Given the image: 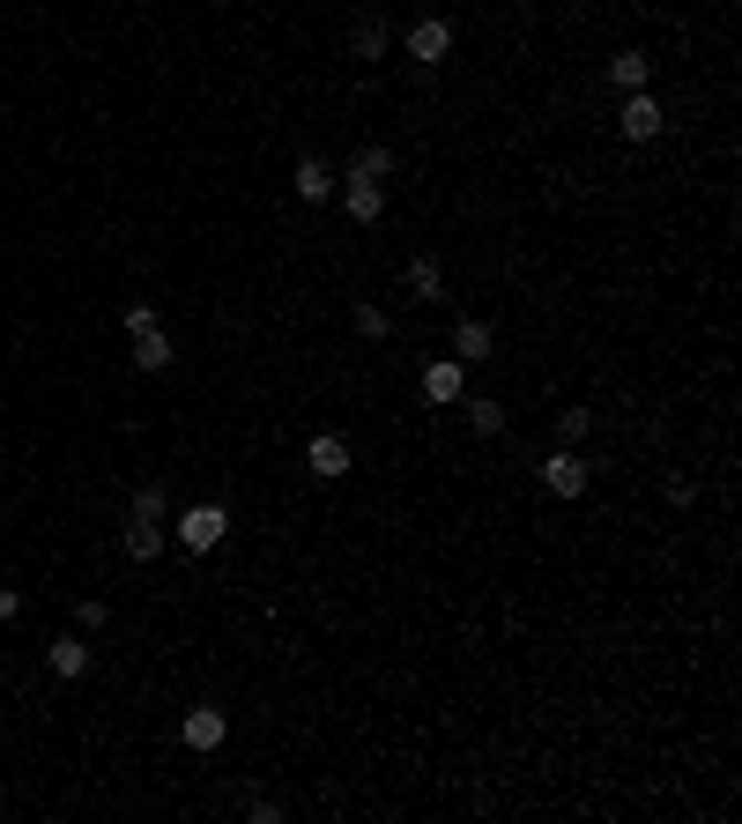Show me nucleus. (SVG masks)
Segmentation results:
<instances>
[{
    "label": "nucleus",
    "instance_id": "f257e3e1",
    "mask_svg": "<svg viewBox=\"0 0 742 824\" xmlns=\"http://www.w3.org/2000/svg\"><path fill=\"white\" fill-rule=\"evenodd\" d=\"M223 535H230V513H223V505H186V513H178V549H186V557H208Z\"/></svg>",
    "mask_w": 742,
    "mask_h": 824
},
{
    "label": "nucleus",
    "instance_id": "f03ea898",
    "mask_svg": "<svg viewBox=\"0 0 742 824\" xmlns=\"http://www.w3.org/2000/svg\"><path fill=\"white\" fill-rule=\"evenodd\" d=\"M178 735H186V750H223L230 721H223V705H186V721H178Z\"/></svg>",
    "mask_w": 742,
    "mask_h": 824
},
{
    "label": "nucleus",
    "instance_id": "7ed1b4c3",
    "mask_svg": "<svg viewBox=\"0 0 742 824\" xmlns=\"http://www.w3.org/2000/svg\"><path fill=\"white\" fill-rule=\"evenodd\" d=\"M543 483H549V498H579V491H587V461H579L571 446H557L543 461Z\"/></svg>",
    "mask_w": 742,
    "mask_h": 824
},
{
    "label": "nucleus",
    "instance_id": "20e7f679",
    "mask_svg": "<svg viewBox=\"0 0 742 824\" xmlns=\"http://www.w3.org/2000/svg\"><path fill=\"white\" fill-rule=\"evenodd\" d=\"M445 52H453V23H439V16H423V23L409 30V60H416V68H439Z\"/></svg>",
    "mask_w": 742,
    "mask_h": 824
},
{
    "label": "nucleus",
    "instance_id": "39448f33",
    "mask_svg": "<svg viewBox=\"0 0 742 824\" xmlns=\"http://www.w3.org/2000/svg\"><path fill=\"white\" fill-rule=\"evenodd\" d=\"M305 468L320 475V483H334V475H349V439H342V431H320V439L305 446Z\"/></svg>",
    "mask_w": 742,
    "mask_h": 824
},
{
    "label": "nucleus",
    "instance_id": "423d86ee",
    "mask_svg": "<svg viewBox=\"0 0 742 824\" xmlns=\"http://www.w3.org/2000/svg\"><path fill=\"white\" fill-rule=\"evenodd\" d=\"M617 126H624V142H653V134H661V104L646 97V90H631L624 112H617Z\"/></svg>",
    "mask_w": 742,
    "mask_h": 824
},
{
    "label": "nucleus",
    "instance_id": "0eeeda50",
    "mask_svg": "<svg viewBox=\"0 0 742 824\" xmlns=\"http://www.w3.org/2000/svg\"><path fill=\"white\" fill-rule=\"evenodd\" d=\"M461 372H468V364H461V357H439V364H423V401H461Z\"/></svg>",
    "mask_w": 742,
    "mask_h": 824
},
{
    "label": "nucleus",
    "instance_id": "6e6552de",
    "mask_svg": "<svg viewBox=\"0 0 742 824\" xmlns=\"http://www.w3.org/2000/svg\"><path fill=\"white\" fill-rule=\"evenodd\" d=\"M342 208H349V224H379V216H387V186H371V178H349Z\"/></svg>",
    "mask_w": 742,
    "mask_h": 824
},
{
    "label": "nucleus",
    "instance_id": "1a4fd4ad",
    "mask_svg": "<svg viewBox=\"0 0 742 824\" xmlns=\"http://www.w3.org/2000/svg\"><path fill=\"white\" fill-rule=\"evenodd\" d=\"M387 45H394V30H387V16H364V23L349 30V52H357V60H387Z\"/></svg>",
    "mask_w": 742,
    "mask_h": 824
},
{
    "label": "nucleus",
    "instance_id": "9d476101",
    "mask_svg": "<svg viewBox=\"0 0 742 824\" xmlns=\"http://www.w3.org/2000/svg\"><path fill=\"white\" fill-rule=\"evenodd\" d=\"M290 186H297V200H327L334 194V164H320V156H305L290 172Z\"/></svg>",
    "mask_w": 742,
    "mask_h": 824
},
{
    "label": "nucleus",
    "instance_id": "9b49d317",
    "mask_svg": "<svg viewBox=\"0 0 742 824\" xmlns=\"http://www.w3.org/2000/svg\"><path fill=\"white\" fill-rule=\"evenodd\" d=\"M45 661H52V676H82V669H90V639L68 631V639H52V647H45Z\"/></svg>",
    "mask_w": 742,
    "mask_h": 824
},
{
    "label": "nucleus",
    "instance_id": "f8f14e48",
    "mask_svg": "<svg viewBox=\"0 0 742 824\" xmlns=\"http://www.w3.org/2000/svg\"><path fill=\"white\" fill-rule=\"evenodd\" d=\"M609 82L631 97V90H646V82H653V60H646V52H617V60H609Z\"/></svg>",
    "mask_w": 742,
    "mask_h": 824
},
{
    "label": "nucleus",
    "instance_id": "ddd939ff",
    "mask_svg": "<svg viewBox=\"0 0 742 824\" xmlns=\"http://www.w3.org/2000/svg\"><path fill=\"white\" fill-rule=\"evenodd\" d=\"M126 557H164V521H134V513H126Z\"/></svg>",
    "mask_w": 742,
    "mask_h": 824
},
{
    "label": "nucleus",
    "instance_id": "4468645a",
    "mask_svg": "<svg viewBox=\"0 0 742 824\" xmlns=\"http://www.w3.org/2000/svg\"><path fill=\"white\" fill-rule=\"evenodd\" d=\"M134 364H142V372H172V334H164V327L134 334Z\"/></svg>",
    "mask_w": 742,
    "mask_h": 824
},
{
    "label": "nucleus",
    "instance_id": "2eb2a0df",
    "mask_svg": "<svg viewBox=\"0 0 742 824\" xmlns=\"http://www.w3.org/2000/svg\"><path fill=\"white\" fill-rule=\"evenodd\" d=\"M453 357H461V364H483V357H491V327L461 320V327H453Z\"/></svg>",
    "mask_w": 742,
    "mask_h": 824
},
{
    "label": "nucleus",
    "instance_id": "dca6fc26",
    "mask_svg": "<svg viewBox=\"0 0 742 824\" xmlns=\"http://www.w3.org/2000/svg\"><path fill=\"white\" fill-rule=\"evenodd\" d=\"M394 164H401L394 150H357V156H349V172H342V178H371V186H379V178H394Z\"/></svg>",
    "mask_w": 742,
    "mask_h": 824
},
{
    "label": "nucleus",
    "instance_id": "f3484780",
    "mask_svg": "<svg viewBox=\"0 0 742 824\" xmlns=\"http://www.w3.org/2000/svg\"><path fill=\"white\" fill-rule=\"evenodd\" d=\"M461 416H468V431H483V439H491V431H505V409H497L491 394H468V401H461Z\"/></svg>",
    "mask_w": 742,
    "mask_h": 824
},
{
    "label": "nucleus",
    "instance_id": "a211bd4d",
    "mask_svg": "<svg viewBox=\"0 0 742 824\" xmlns=\"http://www.w3.org/2000/svg\"><path fill=\"white\" fill-rule=\"evenodd\" d=\"M439 290H445L439 260H409V298H439Z\"/></svg>",
    "mask_w": 742,
    "mask_h": 824
},
{
    "label": "nucleus",
    "instance_id": "6ab92c4d",
    "mask_svg": "<svg viewBox=\"0 0 742 824\" xmlns=\"http://www.w3.org/2000/svg\"><path fill=\"white\" fill-rule=\"evenodd\" d=\"M587 431H594V416H587V409H565V416H557V446H579Z\"/></svg>",
    "mask_w": 742,
    "mask_h": 824
},
{
    "label": "nucleus",
    "instance_id": "aec40b11",
    "mask_svg": "<svg viewBox=\"0 0 742 824\" xmlns=\"http://www.w3.org/2000/svg\"><path fill=\"white\" fill-rule=\"evenodd\" d=\"M134 521H164V483H142V491H134Z\"/></svg>",
    "mask_w": 742,
    "mask_h": 824
},
{
    "label": "nucleus",
    "instance_id": "412c9836",
    "mask_svg": "<svg viewBox=\"0 0 742 824\" xmlns=\"http://www.w3.org/2000/svg\"><path fill=\"white\" fill-rule=\"evenodd\" d=\"M357 334H371V342H379V334H387V312H379V305H357Z\"/></svg>",
    "mask_w": 742,
    "mask_h": 824
},
{
    "label": "nucleus",
    "instance_id": "4be33fe9",
    "mask_svg": "<svg viewBox=\"0 0 742 824\" xmlns=\"http://www.w3.org/2000/svg\"><path fill=\"white\" fill-rule=\"evenodd\" d=\"M156 327V305H126V334H148Z\"/></svg>",
    "mask_w": 742,
    "mask_h": 824
},
{
    "label": "nucleus",
    "instance_id": "5701e85b",
    "mask_svg": "<svg viewBox=\"0 0 742 824\" xmlns=\"http://www.w3.org/2000/svg\"><path fill=\"white\" fill-rule=\"evenodd\" d=\"M16 609H23V595H16V587H0V625H8Z\"/></svg>",
    "mask_w": 742,
    "mask_h": 824
}]
</instances>
